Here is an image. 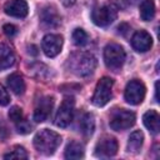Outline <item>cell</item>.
I'll return each mask as SVG.
<instances>
[{
    "instance_id": "1",
    "label": "cell",
    "mask_w": 160,
    "mask_h": 160,
    "mask_svg": "<svg viewBox=\"0 0 160 160\" xmlns=\"http://www.w3.org/2000/svg\"><path fill=\"white\" fill-rule=\"evenodd\" d=\"M68 65L71 72H74L78 76H89L94 72L96 68V59L90 52H75L72 54L69 60Z\"/></svg>"
},
{
    "instance_id": "2",
    "label": "cell",
    "mask_w": 160,
    "mask_h": 160,
    "mask_svg": "<svg viewBox=\"0 0 160 160\" xmlns=\"http://www.w3.org/2000/svg\"><path fill=\"white\" fill-rule=\"evenodd\" d=\"M61 142V136L49 129H42L34 136L35 149L44 155H52Z\"/></svg>"
},
{
    "instance_id": "3",
    "label": "cell",
    "mask_w": 160,
    "mask_h": 160,
    "mask_svg": "<svg viewBox=\"0 0 160 160\" xmlns=\"http://www.w3.org/2000/svg\"><path fill=\"white\" fill-rule=\"evenodd\" d=\"M104 61L105 65L111 70H119L125 61V51L124 49L115 42L108 44L104 49Z\"/></svg>"
},
{
    "instance_id": "4",
    "label": "cell",
    "mask_w": 160,
    "mask_h": 160,
    "mask_svg": "<svg viewBox=\"0 0 160 160\" xmlns=\"http://www.w3.org/2000/svg\"><path fill=\"white\" fill-rule=\"evenodd\" d=\"M112 85H114V80L111 78H108V76L101 78L96 84L94 95L91 98V102L95 106H104L105 104H108L112 96V92H111Z\"/></svg>"
},
{
    "instance_id": "5",
    "label": "cell",
    "mask_w": 160,
    "mask_h": 160,
    "mask_svg": "<svg viewBox=\"0 0 160 160\" xmlns=\"http://www.w3.org/2000/svg\"><path fill=\"white\" fill-rule=\"evenodd\" d=\"M118 16V8L114 4H106L99 8H95L91 12V19L95 25L105 28L114 22Z\"/></svg>"
},
{
    "instance_id": "6",
    "label": "cell",
    "mask_w": 160,
    "mask_h": 160,
    "mask_svg": "<svg viewBox=\"0 0 160 160\" xmlns=\"http://www.w3.org/2000/svg\"><path fill=\"white\" fill-rule=\"evenodd\" d=\"M135 114L126 109H119L114 111L110 119V128L115 131H122L129 128H131L135 124Z\"/></svg>"
},
{
    "instance_id": "7",
    "label": "cell",
    "mask_w": 160,
    "mask_h": 160,
    "mask_svg": "<svg viewBox=\"0 0 160 160\" xmlns=\"http://www.w3.org/2000/svg\"><path fill=\"white\" fill-rule=\"evenodd\" d=\"M145 94H146V88L144 82L138 79H134L126 84L124 96H125L126 102H129L130 105H138L142 102Z\"/></svg>"
},
{
    "instance_id": "8",
    "label": "cell",
    "mask_w": 160,
    "mask_h": 160,
    "mask_svg": "<svg viewBox=\"0 0 160 160\" xmlns=\"http://www.w3.org/2000/svg\"><path fill=\"white\" fill-rule=\"evenodd\" d=\"M74 106H75V101L72 98L68 96L62 100L56 115H55V125L59 128H66L70 125V122L72 121V116H74Z\"/></svg>"
},
{
    "instance_id": "9",
    "label": "cell",
    "mask_w": 160,
    "mask_h": 160,
    "mask_svg": "<svg viewBox=\"0 0 160 160\" xmlns=\"http://www.w3.org/2000/svg\"><path fill=\"white\" fill-rule=\"evenodd\" d=\"M62 36L58 34H48L44 36L41 41V49L44 54L49 58H55L56 55L60 54L62 49Z\"/></svg>"
},
{
    "instance_id": "10",
    "label": "cell",
    "mask_w": 160,
    "mask_h": 160,
    "mask_svg": "<svg viewBox=\"0 0 160 160\" xmlns=\"http://www.w3.org/2000/svg\"><path fill=\"white\" fill-rule=\"evenodd\" d=\"M118 152V141L112 136H104L95 145V155L98 158H110Z\"/></svg>"
},
{
    "instance_id": "11",
    "label": "cell",
    "mask_w": 160,
    "mask_h": 160,
    "mask_svg": "<svg viewBox=\"0 0 160 160\" xmlns=\"http://www.w3.org/2000/svg\"><path fill=\"white\" fill-rule=\"evenodd\" d=\"M54 106V98L51 96H44L38 100L35 110H34V120L36 122H41L48 119Z\"/></svg>"
},
{
    "instance_id": "12",
    "label": "cell",
    "mask_w": 160,
    "mask_h": 160,
    "mask_svg": "<svg viewBox=\"0 0 160 160\" xmlns=\"http://www.w3.org/2000/svg\"><path fill=\"white\" fill-rule=\"evenodd\" d=\"M4 11L9 16L22 19L28 15L29 8L25 0H9L4 5Z\"/></svg>"
},
{
    "instance_id": "13",
    "label": "cell",
    "mask_w": 160,
    "mask_h": 160,
    "mask_svg": "<svg viewBox=\"0 0 160 160\" xmlns=\"http://www.w3.org/2000/svg\"><path fill=\"white\" fill-rule=\"evenodd\" d=\"M131 45L132 48L139 51V52H145L148 50H150V48L152 46V39L150 36V34L145 30H139L136 31L132 38H131Z\"/></svg>"
},
{
    "instance_id": "14",
    "label": "cell",
    "mask_w": 160,
    "mask_h": 160,
    "mask_svg": "<svg viewBox=\"0 0 160 160\" xmlns=\"http://www.w3.org/2000/svg\"><path fill=\"white\" fill-rule=\"evenodd\" d=\"M41 22L48 28H56L61 22V18L54 6H46L40 14Z\"/></svg>"
},
{
    "instance_id": "15",
    "label": "cell",
    "mask_w": 160,
    "mask_h": 160,
    "mask_svg": "<svg viewBox=\"0 0 160 160\" xmlns=\"http://www.w3.org/2000/svg\"><path fill=\"white\" fill-rule=\"evenodd\" d=\"M144 125L151 134H158L160 130V116L156 110H148L144 116Z\"/></svg>"
},
{
    "instance_id": "16",
    "label": "cell",
    "mask_w": 160,
    "mask_h": 160,
    "mask_svg": "<svg viewBox=\"0 0 160 160\" xmlns=\"http://www.w3.org/2000/svg\"><path fill=\"white\" fill-rule=\"evenodd\" d=\"M14 62H15V55L12 50L5 44H0V70H5L12 66Z\"/></svg>"
},
{
    "instance_id": "17",
    "label": "cell",
    "mask_w": 160,
    "mask_h": 160,
    "mask_svg": "<svg viewBox=\"0 0 160 160\" xmlns=\"http://www.w3.org/2000/svg\"><path fill=\"white\" fill-rule=\"evenodd\" d=\"M8 86L15 95H21L25 91V81L22 76L18 72H14L10 76H8Z\"/></svg>"
},
{
    "instance_id": "18",
    "label": "cell",
    "mask_w": 160,
    "mask_h": 160,
    "mask_svg": "<svg viewBox=\"0 0 160 160\" xmlns=\"http://www.w3.org/2000/svg\"><path fill=\"white\" fill-rule=\"evenodd\" d=\"M142 142H144V134H142L140 130L132 131V132L130 134V136H129L126 149H128L129 152L136 154V152H139V150L141 149Z\"/></svg>"
},
{
    "instance_id": "19",
    "label": "cell",
    "mask_w": 160,
    "mask_h": 160,
    "mask_svg": "<svg viewBox=\"0 0 160 160\" xmlns=\"http://www.w3.org/2000/svg\"><path fill=\"white\" fill-rule=\"evenodd\" d=\"M66 159H81L84 158V146L78 141H71L65 149Z\"/></svg>"
},
{
    "instance_id": "20",
    "label": "cell",
    "mask_w": 160,
    "mask_h": 160,
    "mask_svg": "<svg viewBox=\"0 0 160 160\" xmlns=\"http://www.w3.org/2000/svg\"><path fill=\"white\" fill-rule=\"evenodd\" d=\"M155 16V4L152 0H142L140 4V18L144 21H150Z\"/></svg>"
},
{
    "instance_id": "21",
    "label": "cell",
    "mask_w": 160,
    "mask_h": 160,
    "mask_svg": "<svg viewBox=\"0 0 160 160\" xmlns=\"http://www.w3.org/2000/svg\"><path fill=\"white\" fill-rule=\"evenodd\" d=\"M94 129H95V119H94V115L88 112L82 116L81 121H80V130L81 132L85 135V136H90L92 132H94Z\"/></svg>"
},
{
    "instance_id": "22",
    "label": "cell",
    "mask_w": 160,
    "mask_h": 160,
    "mask_svg": "<svg viewBox=\"0 0 160 160\" xmlns=\"http://www.w3.org/2000/svg\"><path fill=\"white\" fill-rule=\"evenodd\" d=\"M29 74H31L36 79H46L49 75V69L44 64H32L30 66Z\"/></svg>"
},
{
    "instance_id": "23",
    "label": "cell",
    "mask_w": 160,
    "mask_h": 160,
    "mask_svg": "<svg viewBox=\"0 0 160 160\" xmlns=\"http://www.w3.org/2000/svg\"><path fill=\"white\" fill-rule=\"evenodd\" d=\"M72 41L76 46H84L88 44L89 36L82 29H75L72 32Z\"/></svg>"
},
{
    "instance_id": "24",
    "label": "cell",
    "mask_w": 160,
    "mask_h": 160,
    "mask_svg": "<svg viewBox=\"0 0 160 160\" xmlns=\"http://www.w3.org/2000/svg\"><path fill=\"white\" fill-rule=\"evenodd\" d=\"M5 159H28V152L22 146H14L11 151L4 155Z\"/></svg>"
},
{
    "instance_id": "25",
    "label": "cell",
    "mask_w": 160,
    "mask_h": 160,
    "mask_svg": "<svg viewBox=\"0 0 160 160\" xmlns=\"http://www.w3.org/2000/svg\"><path fill=\"white\" fill-rule=\"evenodd\" d=\"M9 119L14 122H18V121L22 120V110L19 106H12L9 110Z\"/></svg>"
},
{
    "instance_id": "26",
    "label": "cell",
    "mask_w": 160,
    "mask_h": 160,
    "mask_svg": "<svg viewBox=\"0 0 160 160\" xmlns=\"http://www.w3.org/2000/svg\"><path fill=\"white\" fill-rule=\"evenodd\" d=\"M16 129H18V132H20V134H29L31 131L32 126L26 120H20L16 122Z\"/></svg>"
},
{
    "instance_id": "27",
    "label": "cell",
    "mask_w": 160,
    "mask_h": 160,
    "mask_svg": "<svg viewBox=\"0 0 160 160\" xmlns=\"http://www.w3.org/2000/svg\"><path fill=\"white\" fill-rule=\"evenodd\" d=\"M10 102V96L8 94V91L5 90V88L0 84V105L1 106H5Z\"/></svg>"
},
{
    "instance_id": "28",
    "label": "cell",
    "mask_w": 160,
    "mask_h": 160,
    "mask_svg": "<svg viewBox=\"0 0 160 160\" xmlns=\"http://www.w3.org/2000/svg\"><path fill=\"white\" fill-rule=\"evenodd\" d=\"M2 30H4V34L5 35H8V36H14L16 32H18V29H16V26L15 25H12V24H5L4 26H2Z\"/></svg>"
},
{
    "instance_id": "29",
    "label": "cell",
    "mask_w": 160,
    "mask_h": 160,
    "mask_svg": "<svg viewBox=\"0 0 160 160\" xmlns=\"http://www.w3.org/2000/svg\"><path fill=\"white\" fill-rule=\"evenodd\" d=\"M155 100L159 102V81L155 82Z\"/></svg>"
},
{
    "instance_id": "30",
    "label": "cell",
    "mask_w": 160,
    "mask_h": 160,
    "mask_svg": "<svg viewBox=\"0 0 160 160\" xmlns=\"http://www.w3.org/2000/svg\"><path fill=\"white\" fill-rule=\"evenodd\" d=\"M75 2V0H64V5L65 6H70V5H72Z\"/></svg>"
}]
</instances>
